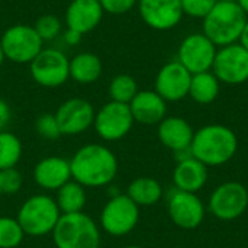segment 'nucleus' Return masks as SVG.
<instances>
[{"instance_id":"11","label":"nucleus","mask_w":248,"mask_h":248,"mask_svg":"<svg viewBox=\"0 0 248 248\" xmlns=\"http://www.w3.org/2000/svg\"><path fill=\"white\" fill-rule=\"evenodd\" d=\"M219 83L238 86L248 81V51L237 44L218 48L211 70Z\"/></svg>"},{"instance_id":"27","label":"nucleus","mask_w":248,"mask_h":248,"mask_svg":"<svg viewBox=\"0 0 248 248\" xmlns=\"http://www.w3.org/2000/svg\"><path fill=\"white\" fill-rule=\"evenodd\" d=\"M138 92L137 80L129 74H118L109 83V97L113 102L129 105Z\"/></svg>"},{"instance_id":"38","label":"nucleus","mask_w":248,"mask_h":248,"mask_svg":"<svg viewBox=\"0 0 248 248\" xmlns=\"http://www.w3.org/2000/svg\"><path fill=\"white\" fill-rule=\"evenodd\" d=\"M4 54H3V49H1V46H0V67L3 65V62H4Z\"/></svg>"},{"instance_id":"34","label":"nucleus","mask_w":248,"mask_h":248,"mask_svg":"<svg viewBox=\"0 0 248 248\" xmlns=\"http://www.w3.org/2000/svg\"><path fill=\"white\" fill-rule=\"evenodd\" d=\"M10 119H12V109L9 103L0 97V132L6 131V126L9 125Z\"/></svg>"},{"instance_id":"29","label":"nucleus","mask_w":248,"mask_h":248,"mask_svg":"<svg viewBox=\"0 0 248 248\" xmlns=\"http://www.w3.org/2000/svg\"><path fill=\"white\" fill-rule=\"evenodd\" d=\"M33 28L44 42L54 41L62 33V22L58 19V16L51 13L39 16L33 23Z\"/></svg>"},{"instance_id":"37","label":"nucleus","mask_w":248,"mask_h":248,"mask_svg":"<svg viewBox=\"0 0 248 248\" xmlns=\"http://www.w3.org/2000/svg\"><path fill=\"white\" fill-rule=\"evenodd\" d=\"M237 4L241 7V10L246 13V16L248 17V0H237Z\"/></svg>"},{"instance_id":"19","label":"nucleus","mask_w":248,"mask_h":248,"mask_svg":"<svg viewBox=\"0 0 248 248\" xmlns=\"http://www.w3.org/2000/svg\"><path fill=\"white\" fill-rule=\"evenodd\" d=\"M129 109L135 122L158 125L167 115V102L155 90H140L131 100Z\"/></svg>"},{"instance_id":"33","label":"nucleus","mask_w":248,"mask_h":248,"mask_svg":"<svg viewBox=\"0 0 248 248\" xmlns=\"http://www.w3.org/2000/svg\"><path fill=\"white\" fill-rule=\"evenodd\" d=\"M99 1L103 7V12L109 15H125L138 4V0H99Z\"/></svg>"},{"instance_id":"8","label":"nucleus","mask_w":248,"mask_h":248,"mask_svg":"<svg viewBox=\"0 0 248 248\" xmlns=\"http://www.w3.org/2000/svg\"><path fill=\"white\" fill-rule=\"evenodd\" d=\"M29 73L42 87H60L70 80V58L57 48H44L29 64Z\"/></svg>"},{"instance_id":"25","label":"nucleus","mask_w":248,"mask_h":248,"mask_svg":"<svg viewBox=\"0 0 248 248\" xmlns=\"http://www.w3.org/2000/svg\"><path fill=\"white\" fill-rule=\"evenodd\" d=\"M126 195L141 208L153 206L160 202L163 196L161 185L153 177H137L128 186Z\"/></svg>"},{"instance_id":"39","label":"nucleus","mask_w":248,"mask_h":248,"mask_svg":"<svg viewBox=\"0 0 248 248\" xmlns=\"http://www.w3.org/2000/svg\"><path fill=\"white\" fill-rule=\"evenodd\" d=\"M124 248H142V247H140V246H126V247H124Z\"/></svg>"},{"instance_id":"10","label":"nucleus","mask_w":248,"mask_h":248,"mask_svg":"<svg viewBox=\"0 0 248 248\" xmlns=\"http://www.w3.org/2000/svg\"><path fill=\"white\" fill-rule=\"evenodd\" d=\"M208 205L215 218L221 221H234L247 211V187L238 182H225L212 192Z\"/></svg>"},{"instance_id":"30","label":"nucleus","mask_w":248,"mask_h":248,"mask_svg":"<svg viewBox=\"0 0 248 248\" xmlns=\"http://www.w3.org/2000/svg\"><path fill=\"white\" fill-rule=\"evenodd\" d=\"M35 129L44 140H57L61 137V131L54 113H42L35 121Z\"/></svg>"},{"instance_id":"40","label":"nucleus","mask_w":248,"mask_h":248,"mask_svg":"<svg viewBox=\"0 0 248 248\" xmlns=\"http://www.w3.org/2000/svg\"><path fill=\"white\" fill-rule=\"evenodd\" d=\"M218 1H237V0H218Z\"/></svg>"},{"instance_id":"21","label":"nucleus","mask_w":248,"mask_h":248,"mask_svg":"<svg viewBox=\"0 0 248 248\" xmlns=\"http://www.w3.org/2000/svg\"><path fill=\"white\" fill-rule=\"evenodd\" d=\"M173 182L177 190L198 193L208 182V167L195 157L180 161L173 171Z\"/></svg>"},{"instance_id":"20","label":"nucleus","mask_w":248,"mask_h":248,"mask_svg":"<svg viewBox=\"0 0 248 248\" xmlns=\"http://www.w3.org/2000/svg\"><path fill=\"white\" fill-rule=\"evenodd\" d=\"M157 135L160 142L166 148L176 153L180 150L190 148L195 131L186 119L179 116H166L158 124Z\"/></svg>"},{"instance_id":"32","label":"nucleus","mask_w":248,"mask_h":248,"mask_svg":"<svg viewBox=\"0 0 248 248\" xmlns=\"http://www.w3.org/2000/svg\"><path fill=\"white\" fill-rule=\"evenodd\" d=\"M0 177H1V195H16L23 186V177L16 167L0 170Z\"/></svg>"},{"instance_id":"6","label":"nucleus","mask_w":248,"mask_h":248,"mask_svg":"<svg viewBox=\"0 0 248 248\" xmlns=\"http://www.w3.org/2000/svg\"><path fill=\"white\" fill-rule=\"evenodd\" d=\"M0 46L6 60L16 64H31L44 49V41L36 33L33 25L16 23L1 33Z\"/></svg>"},{"instance_id":"17","label":"nucleus","mask_w":248,"mask_h":248,"mask_svg":"<svg viewBox=\"0 0 248 248\" xmlns=\"http://www.w3.org/2000/svg\"><path fill=\"white\" fill-rule=\"evenodd\" d=\"M103 7L99 0H71L65 9V26L86 35L94 31L103 19Z\"/></svg>"},{"instance_id":"28","label":"nucleus","mask_w":248,"mask_h":248,"mask_svg":"<svg viewBox=\"0 0 248 248\" xmlns=\"http://www.w3.org/2000/svg\"><path fill=\"white\" fill-rule=\"evenodd\" d=\"M25 232L16 218L0 217V248H16L22 244Z\"/></svg>"},{"instance_id":"7","label":"nucleus","mask_w":248,"mask_h":248,"mask_svg":"<svg viewBox=\"0 0 248 248\" xmlns=\"http://www.w3.org/2000/svg\"><path fill=\"white\" fill-rule=\"evenodd\" d=\"M140 221V206L125 193L112 196L102 208L99 227L112 237H124L135 230Z\"/></svg>"},{"instance_id":"14","label":"nucleus","mask_w":248,"mask_h":248,"mask_svg":"<svg viewBox=\"0 0 248 248\" xmlns=\"http://www.w3.org/2000/svg\"><path fill=\"white\" fill-rule=\"evenodd\" d=\"M171 221L183 230H195L205 219V206L196 193L174 189L167 201Z\"/></svg>"},{"instance_id":"2","label":"nucleus","mask_w":248,"mask_h":248,"mask_svg":"<svg viewBox=\"0 0 248 248\" xmlns=\"http://www.w3.org/2000/svg\"><path fill=\"white\" fill-rule=\"evenodd\" d=\"M190 150L193 157L206 167H218L237 154L238 138L231 128L212 124L195 131Z\"/></svg>"},{"instance_id":"41","label":"nucleus","mask_w":248,"mask_h":248,"mask_svg":"<svg viewBox=\"0 0 248 248\" xmlns=\"http://www.w3.org/2000/svg\"><path fill=\"white\" fill-rule=\"evenodd\" d=\"M0 195H1V177H0Z\"/></svg>"},{"instance_id":"36","label":"nucleus","mask_w":248,"mask_h":248,"mask_svg":"<svg viewBox=\"0 0 248 248\" xmlns=\"http://www.w3.org/2000/svg\"><path fill=\"white\" fill-rule=\"evenodd\" d=\"M238 44L243 45V46L248 51V20L247 23H246V26H244V29H243V32H241V36H240Z\"/></svg>"},{"instance_id":"35","label":"nucleus","mask_w":248,"mask_h":248,"mask_svg":"<svg viewBox=\"0 0 248 248\" xmlns=\"http://www.w3.org/2000/svg\"><path fill=\"white\" fill-rule=\"evenodd\" d=\"M61 35H62L64 42H65L67 45H71V46L78 45V44L81 42V38H83L81 33H78L77 31H73V29H70V28H65V29L62 31Z\"/></svg>"},{"instance_id":"26","label":"nucleus","mask_w":248,"mask_h":248,"mask_svg":"<svg viewBox=\"0 0 248 248\" xmlns=\"http://www.w3.org/2000/svg\"><path fill=\"white\" fill-rule=\"evenodd\" d=\"M23 147L20 140L7 131L0 132V170L15 169L22 158Z\"/></svg>"},{"instance_id":"22","label":"nucleus","mask_w":248,"mask_h":248,"mask_svg":"<svg viewBox=\"0 0 248 248\" xmlns=\"http://www.w3.org/2000/svg\"><path fill=\"white\" fill-rule=\"evenodd\" d=\"M103 62L93 52H78L70 60V78L78 84H92L100 78Z\"/></svg>"},{"instance_id":"5","label":"nucleus","mask_w":248,"mask_h":248,"mask_svg":"<svg viewBox=\"0 0 248 248\" xmlns=\"http://www.w3.org/2000/svg\"><path fill=\"white\" fill-rule=\"evenodd\" d=\"M61 215L55 199L49 195L39 193L28 198L20 205L16 219L25 235L44 237L52 234Z\"/></svg>"},{"instance_id":"12","label":"nucleus","mask_w":248,"mask_h":248,"mask_svg":"<svg viewBox=\"0 0 248 248\" xmlns=\"http://www.w3.org/2000/svg\"><path fill=\"white\" fill-rule=\"evenodd\" d=\"M218 48L203 33L187 35L179 46L177 61L190 73L211 71Z\"/></svg>"},{"instance_id":"23","label":"nucleus","mask_w":248,"mask_h":248,"mask_svg":"<svg viewBox=\"0 0 248 248\" xmlns=\"http://www.w3.org/2000/svg\"><path fill=\"white\" fill-rule=\"evenodd\" d=\"M58 209L61 214H78L84 211V206L87 203V193L86 187L81 186L76 180H70L65 185H62L57 190V196L54 198Z\"/></svg>"},{"instance_id":"13","label":"nucleus","mask_w":248,"mask_h":248,"mask_svg":"<svg viewBox=\"0 0 248 248\" xmlns=\"http://www.w3.org/2000/svg\"><path fill=\"white\" fill-rule=\"evenodd\" d=\"M61 135H80L93 126L96 110L93 105L81 97H71L62 102L54 113Z\"/></svg>"},{"instance_id":"15","label":"nucleus","mask_w":248,"mask_h":248,"mask_svg":"<svg viewBox=\"0 0 248 248\" xmlns=\"http://www.w3.org/2000/svg\"><path fill=\"white\" fill-rule=\"evenodd\" d=\"M142 22L154 31H170L183 19L180 0H138Z\"/></svg>"},{"instance_id":"3","label":"nucleus","mask_w":248,"mask_h":248,"mask_svg":"<svg viewBox=\"0 0 248 248\" xmlns=\"http://www.w3.org/2000/svg\"><path fill=\"white\" fill-rule=\"evenodd\" d=\"M248 17L237 1H217L203 19V35L217 48L237 44Z\"/></svg>"},{"instance_id":"16","label":"nucleus","mask_w":248,"mask_h":248,"mask_svg":"<svg viewBox=\"0 0 248 248\" xmlns=\"http://www.w3.org/2000/svg\"><path fill=\"white\" fill-rule=\"evenodd\" d=\"M192 81V74L176 60L164 64L154 83V90L166 102H179L189 96V87Z\"/></svg>"},{"instance_id":"24","label":"nucleus","mask_w":248,"mask_h":248,"mask_svg":"<svg viewBox=\"0 0 248 248\" xmlns=\"http://www.w3.org/2000/svg\"><path fill=\"white\" fill-rule=\"evenodd\" d=\"M221 83L212 71L192 74L189 96L199 105H209L217 100Z\"/></svg>"},{"instance_id":"31","label":"nucleus","mask_w":248,"mask_h":248,"mask_svg":"<svg viewBox=\"0 0 248 248\" xmlns=\"http://www.w3.org/2000/svg\"><path fill=\"white\" fill-rule=\"evenodd\" d=\"M218 0H180L183 15L195 17V19H205L208 13L214 9Z\"/></svg>"},{"instance_id":"1","label":"nucleus","mask_w":248,"mask_h":248,"mask_svg":"<svg viewBox=\"0 0 248 248\" xmlns=\"http://www.w3.org/2000/svg\"><path fill=\"white\" fill-rule=\"evenodd\" d=\"M71 177L84 187H105L118 174V158L103 144H86L80 147L70 160Z\"/></svg>"},{"instance_id":"9","label":"nucleus","mask_w":248,"mask_h":248,"mask_svg":"<svg viewBox=\"0 0 248 248\" xmlns=\"http://www.w3.org/2000/svg\"><path fill=\"white\" fill-rule=\"evenodd\" d=\"M134 124L135 121L129 105L110 100L96 112L93 128L100 140L113 142L125 138L131 132Z\"/></svg>"},{"instance_id":"4","label":"nucleus","mask_w":248,"mask_h":248,"mask_svg":"<svg viewBox=\"0 0 248 248\" xmlns=\"http://www.w3.org/2000/svg\"><path fill=\"white\" fill-rule=\"evenodd\" d=\"M57 248H100L99 224L87 214H62L52 231Z\"/></svg>"},{"instance_id":"18","label":"nucleus","mask_w":248,"mask_h":248,"mask_svg":"<svg viewBox=\"0 0 248 248\" xmlns=\"http://www.w3.org/2000/svg\"><path fill=\"white\" fill-rule=\"evenodd\" d=\"M71 179L70 160L58 155L45 157L39 160L33 167V180L44 190L57 192Z\"/></svg>"}]
</instances>
